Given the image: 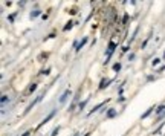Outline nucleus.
Instances as JSON below:
<instances>
[{
	"label": "nucleus",
	"mask_w": 165,
	"mask_h": 136,
	"mask_svg": "<svg viewBox=\"0 0 165 136\" xmlns=\"http://www.w3.org/2000/svg\"><path fill=\"white\" fill-rule=\"evenodd\" d=\"M153 110H154V109H153V107H150V109H148V110H147L145 113H144V115H142V118H147V116H148V115H150L151 112H153Z\"/></svg>",
	"instance_id": "nucleus-7"
},
{
	"label": "nucleus",
	"mask_w": 165,
	"mask_h": 136,
	"mask_svg": "<svg viewBox=\"0 0 165 136\" xmlns=\"http://www.w3.org/2000/svg\"><path fill=\"white\" fill-rule=\"evenodd\" d=\"M102 106H106V103H101V104H98V106H95V107L92 109V110H90V112H89V115H92L93 112H98V110H99V109H101Z\"/></svg>",
	"instance_id": "nucleus-5"
},
{
	"label": "nucleus",
	"mask_w": 165,
	"mask_h": 136,
	"mask_svg": "<svg viewBox=\"0 0 165 136\" xmlns=\"http://www.w3.org/2000/svg\"><path fill=\"white\" fill-rule=\"evenodd\" d=\"M69 93H71V92H69V89L63 92V95H61V97H60V103H64V101L67 99V97H69Z\"/></svg>",
	"instance_id": "nucleus-3"
},
{
	"label": "nucleus",
	"mask_w": 165,
	"mask_h": 136,
	"mask_svg": "<svg viewBox=\"0 0 165 136\" xmlns=\"http://www.w3.org/2000/svg\"><path fill=\"white\" fill-rule=\"evenodd\" d=\"M55 113H57V110H54L52 113H49V115H47V116H46V118L43 119V122H40V125H38V127H41V125H43V124H46V122H47V121H51V119L54 118V115H55Z\"/></svg>",
	"instance_id": "nucleus-1"
},
{
	"label": "nucleus",
	"mask_w": 165,
	"mask_h": 136,
	"mask_svg": "<svg viewBox=\"0 0 165 136\" xmlns=\"http://www.w3.org/2000/svg\"><path fill=\"white\" fill-rule=\"evenodd\" d=\"M37 16H40V11H34L32 14H31V18H35Z\"/></svg>",
	"instance_id": "nucleus-9"
},
{
	"label": "nucleus",
	"mask_w": 165,
	"mask_h": 136,
	"mask_svg": "<svg viewBox=\"0 0 165 136\" xmlns=\"http://www.w3.org/2000/svg\"><path fill=\"white\" fill-rule=\"evenodd\" d=\"M86 42H87V38L84 37V38H82V40H81V43H78V46H77V51H80V49H81V47H82V46H84V44H86Z\"/></svg>",
	"instance_id": "nucleus-6"
},
{
	"label": "nucleus",
	"mask_w": 165,
	"mask_h": 136,
	"mask_svg": "<svg viewBox=\"0 0 165 136\" xmlns=\"http://www.w3.org/2000/svg\"><path fill=\"white\" fill-rule=\"evenodd\" d=\"M75 136H78V135H75Z\"/></svg>",
	"instance_id": "nucleus-19"
},
{
	"label": "nucleus",
	"mask_w": 165,
	"mask_h": 136,
	"mask_svg": "<svg viewBox=\"0 0 165 136\" xmlns=\"http://www.w3.org/2000/svg\"><path fill=\"white\" fill-rule=\"evenodd\" d=\"M84 136H89V133H87V135H84Z\"/></svg>",
	"instance_id": "nucleus-18"
},
{
	"label": "nucleus",
	"mask_w": 165,
	"mask_h": 136,
	"mask_svg": "<svg viewBox=\"0 0 165 136\" xmlns=\"http://www.w3.org/2000/svg\"><path fill=\"white\" fill-rule=\"evenodd\" d=\"M58 130H60V128H58V127H57V128H55V130H54V132H52V136H57V133H58Z\"/></svg>",
	"instance_id": "nucleus-15"
},
{
	"label": "nucleus",
	"mask_w": 165,
	"mask_h": 136,
	"mask_svg": "<svg viewBox=\"0 0 165 136\" xmlns=\"http://www.w3.org/2000/svg\"><path fill=\"white\" fill-rule=\"evenodd\" d=\"M29 135H31V133H29V132H26V133H25V135H23V136H29Z\"/></svg>",
	"instance_id": "nucleus-16"
},
{
	"label": "nucleus",
	"mask_w": 165,
	"mask_h": 136,
	"mask_svg": "<svg viewBox=\"0 0 165 136\" xmlns=\"http://www.w3.org/2000/svg\"><path fill=\"white\" fill-rule=\"evenodd\" d=\"M164 60H165V52H164Z\"/></svg>",
	"instance_id": "nucleus-17"
},
{
	"label": "nucleus",
	"mask_w": 165,
	"mask_h": 136,
	"mask_svg": "<svg viewBox=\"0 0 165 136\" xmlns=\"http://www.w3.org/2000/svg\"><path fill=\"white\" fill-rule=\"evenodd\" d=\"M113 69H115V70H119V69H121V64H119V63H116V64L113 66Z\"/></svg>",
	"instance_id": "nucleus-12"
},
{
	"label": "nucleus",
	"mask_w": 165,
	"mask_h": 136,
	"mask_svg": "<svg viewBox=\"0 0 165 136\" xmlns=\"http://www.w3.org/2000/svg\"><path fill=\"white\" fill-rule=\"evenodd\" d=\"M110 83H112V80H102L101 84H99V89H104V87H107Z\"/></svg>",
	"instance_id": "nucleus-4"
},
{
	"label": "nucleus",
	"mask_w": 165,
	"mask_h": 136,
	"mask_svg": "<svg viewBox=\"0 0 165 136\" xmlns=\"http://www.w3.org/2000/svg\"><path fill=\"white\" fill-rule=\"evenodd\" d=\"M115 115H116V112L113 110V109H110V112L107 113V118H113V116H115Z\"/></svg>",
	"instance_id": "nucleus-8"
},
{
	"label": "nucleus",
	"mask_w": 165,
	"mask_h": 136,
	"mask_svg": "<svg viewBox=\"0 0 165 136\" xmlns=\"http://www.w3.org/2000/svg\"><path fill=\"white\" fill-rule=\"evenodd\" d=\"M72 25H73L72 22H69V23H67V25L64 26V31H67V29H71V28H72Z\"/></svg>",
	"instance_id": "nucleus-10"
},
{
	"label": "nucleus",
	"mask_w": 165,
	"mask_h": 136,
	"mask_svg": "<svg viewBox=\"0 0 165 136\" xmlns=\"http://www.w3.org/2000/svg\"><path fill=\"white\" fill-rule=\"evenodd\" d=\"M86 104H87V99H86V101H82V103L80 104V110H82V109L86 107Z\"/></svg>",
	"instance_id": "nucleus-11"
},
{
	"label": "nucleus",
	"mask_w": 165,
	"mask_h": 136,
	"mask_svg": "<svg viewBox=\"0 0 165 136\" xmlns=\"http://www.w3.org/2000/svg\"><path fill=\"white\" fill-rule=\"evenodd\" d=\"M159 61H161L159 58H154V60H153V66H157V64H159Z\"/></svg>",
	"instance_id": "nucleus-14"
},
{
	"label": "nucleus",
	"mask_w": 165,
	"mask_h": 136,
	"mask_svg": "<svg viewBox=\"0 0 165 136\" xmlns=\"http://www.w3.org/2000/svg\"><path fill=\"white\" fill-rule=\"evenodd\" d=\"M37 89V84H32L31 87H29V92H34V90H35Z\"/></svg>",
	"instance_id": "nucleus-13"
},
{
	"label": "nucleus",
	"mask_w": 165,
	"mask_h": 136,
	"mask_svg": "<svg viewBox=\"0 0 165 136\" xmlns=\"http://www.w3.org/2000/svg\"><path fill=\"white\" fill-rule=\"evenodd\" d=\"M115 47H116V44H115L113 42H110V43H109V49H107V58H109L110 55H112V52L115 51Z\"/></svg>",
	"instance_id": "nucleus-2"
}]
</instances>
